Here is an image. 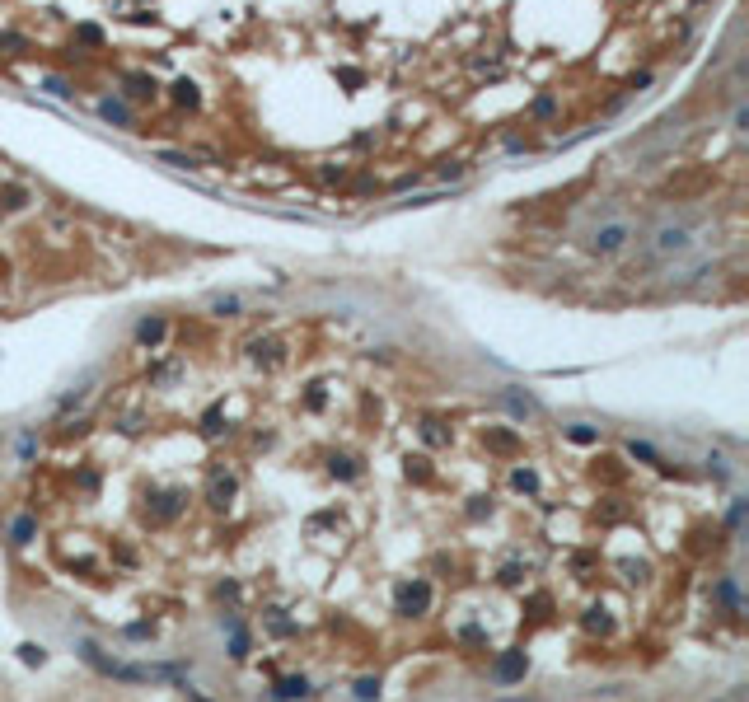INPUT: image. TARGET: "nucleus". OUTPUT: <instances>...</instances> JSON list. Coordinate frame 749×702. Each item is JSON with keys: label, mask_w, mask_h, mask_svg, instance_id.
Wrapping results in <instances>:
<instances>
[{"label": "nucleus", "mask_w": 749, "mask_h": 702, "mask_svg": "<svg viewBox=\"0 0 749 702\" xmlns=\"http://www.w3.org/2000/svg\"><path fill=\"white\" fill-rule=\"evenodd\" d=\"M694 216H670V220H660L647 239V262H670V257H689L698 248V230H694Z\"/></svg>", "instance_id": "1"}, {"label": "nucleus", "mask_w": 749, "mask_h": 702, "mask_svg": "<svg viewBox=\"0 0 749 702\" xmlns=\"http://www.w3.org/2000/svg\"><path fill=\"white\" fill-rule=\"evenodd\" d=\"M627 239H632V225L627 220H609V225H600V230L590 234V248L595 253H618Z\"/></svg>", "instance_id": "2"}, {"label": "nucleus", "mask_w": 749, "mask_h": 702, "mask_svg": "<svg viewBox=\"0 0 749 702\" xmlns=\"http://www.w3.org/2000/svg\"><path fill=\"white\" fill-rule=\"evenodd\" d=\"M426 604H431V590H426L422 580H417V585H403V590H398V609H403V613H417V609H426Z\"/></svg>", "instance_id": "3"}, {"label": "nucleus", "mask_w": 749, "mask_h": 702, "mask_svg": "<svg viewBox=\"0 0 749 702\" xmlns=\"http://www.w3.org/2000/svg\"><path fill=\"white\" fill-rule=\"evenodd\" d=\"M520 674H525V651H506V656L496 660V679L511 684V679H520Z\"/></svg>", "instance_id": "4"}, {"label": "nucleus", "mask_w": 749, "mask_h": 702, "mask_svg": "<svg viewBox=\"0 0 749 702\" xmlns=\"http://www.w3.org/2000/svg\"><path fill=\"white\" fill-rule=\"evenodd\" d=\"M277 693H281V698H309V684H304V679H286Z\"/></svg>", "instance_id": "5"}, {"label": "nucleus", "mask_w": 749, "mask_h": 702, "mask_svg": "<svg viewBox=\"0 0 749 702\" xmlns=\"http://www.w3.org/2000/svg\"><path fill=\"white\" fill-rule=\"evenodd\" d=\"M14 543H28V538H33V520H28V515H23V520H14Z\"/></svg>", "instance_id": "6"}, {"label": "nucleus", "mask_w": 749, "mask_h": 702, "mask_svg": "<svg viewBox=\"0 0 749 702\" xmlns=\"http://www.w3.org/2000/svg\"><path fill=\"white\" fill-rule=\"evenodd\" d=\"M571 440H576V445H595V440H600V431H590V426H571Z\"/></svg>", "instance_id": "7"}, {"label": "nucleus", "mask_w": 749, "mask_h": 702, "mask_svg": "<svg viewBox=\"0 0 749 702\" xmlns=\"http://www.w3.org/2000/svg\"><path fill=\"white\" fill-rule=\"evenodd\" d=\"M515 487H520V491H534V487H538V473L520 468V473H515Z\"/></svg>", "instance_id": "8"}, {"label": "nucleus", "mask_w": 749, "mask_h": 702, "mask_svg": "<svg viewBox=\"0 0 749 702\" xmlns=\"http://www.w3.org/2000/svg\"><path fill=\"white\" fill-rule=\"evenodd\" d=\"M356 698H366V702L380 698V684H375V679H361V684H356Z\"/></svg>", "instance_id": "9"}, {"label": "nucleus", "mask_w": 749, "mask_h": 702, "mask_svg": "<svg viewBox=\"0 0 749 702\" xmlns=\"http://www.w3.org/2000/svg\"><path fill=\"white\" fill-rule=\"evenodd\" d=\"M487 440H492L496 450H515V435H511V431H492V435H487Z\"/></svg>", "instance_id": "10"}, {"label": "nucleus", "mask_w": 749, "mask_h": 702, "mask_svg": "<svg viewBox=\"0 0 749 702\" xmlns=\"http://www.w3.org/2000/svg\"><path fill=\"white\" fill-rule=\"evenodd\" d=\"M155 337H164V324H141V342H155Z\"/></svg>", "instance_id": "11"}, {"label": "nucleus", "mask_w": 749, "mask_h": 702, "mask_svg": "<svg viewBox=\"0 0 749 702\" xmlns=\"http://www.w3.org/2000/svg\"><path fill=\"white\" fill-rule=\"evenodd\" d=\"M19 656L28 660V665H43V647H19Z\"/></svg>", "instance_id": "12"}]
</instances>
